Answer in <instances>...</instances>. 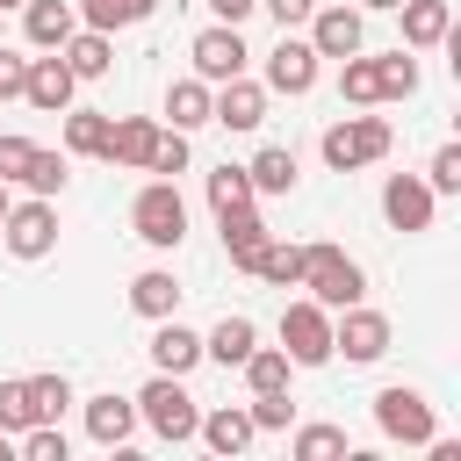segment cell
<instances>
[{
  "instance_id": "obj_1",
  "label": "cell",
  "mask_w": 461,
  "mask_h": 461,
  "mask_svg": "<svg viewBox=\"0 0 461 461\" xmlns=\"http://www.w3.org/2000/svg\"><path fill=\"white\" fill-rule=\"evenodd\" d=\"M295 288H310L324 310H346V303L367 295V267H360L346 245L317 238V245H303V281H295Z\"/></svg>"
},
{
  "instance_id": "obj_2",
  "label": "cell",
  "mask_w": 461,
  "mask_h": 461,
  "mask_svg": "<svg viewBox=\"0 0 461 461\" xmlns=\"http://www.w3.org/2000/svg\"><path fill=\"white\" fill-rule=\"evenodd\" d=\"M130 403H137V425H151L158 439H173V447H180V439H194L202 403L187 396V375H158V367H151V382H144Z\"/></svg>"
},
{
  "instance_id": "obj_3",
  "label": "cell",
  "mask_w": 461,
  "mask_h": 461,
  "mask_svg": "<svg viewBox=\"0 0 461 461\" xmlns=\"http://www.w3.org/2000/svg\"><path fill=\"white\" fill-rule=\"evenodd\" d=\"M389 144H396L389 115H339V122L317 137V151H324V166H331V173L375 166V158H389Z\"/></svg>"
},
{
  "instance_id": "obj_4",
  "label": "cell",
  "mask_w": 461,
  "mask_h": 461,
  "mask_svg": "<svg viewBox=\"0 0 461 461\" xmlns=\"http://www.w3.org/2000/svg\"><path fill=\"white\" fill-rule=\"evenodd\" d=\"M130 230H137L144 245L173 252V245L187 238V202H180V187H173V180H144L137 202H130Z\"/></svg>"
},
{
  "instance_id": "obj_5",
  "label": "cell",
  "mask_w": 461,
  "mask_h": 461,
  "mask_svg": "<svg viewBox=\"0 0 461 461\" xmlns=\"http://www.w3.org/2000/svg\"><path fill=\"white\" fill-rule=\"evenodd\" d=\"M0 245H7V259H50V252H58V202H50V194L7 202V216H0Z\"/></svg>"
},
{
  "instance_id": "obj_6",
  "label": "cell",
  "mask_w": 461,
  "mask_h": 461,
  "mask_svg": "<svg viewBox=\"0 0 461 461\" xmlns=\"http://www.w3.org/2000/svg\"><path fill=\"white\" fill-rule=\"evenodd\" d=\"M281 353H288L295 367H324V360H331V310H324L317 295H295V303L281 310Z\"/></svg>"
},
{
  "instance_id": "obj_7",
  "label": "cell",
  "mask_w": 461,
  "mask_h": 461,
  "mask_svg": "<svg viewBox=\"0 0 461 461\" xmlns=\"http://www.w3.org/2000/svg\"><path fill=\"white\" fill-rule=\"evenodd\" d=\"M375 425H382V439H403V447H425V439L439 432L425 389H411V382H389V389L375 396Z\"/></svg>"
},
{
  "instance_id": "obj_8",
  "label": "cell",
  "mask_w": 461,
  "mask_h": 461,
  "mask_svg": "<svg viewBox=\"0 0 461 461\" xmlns=\"http://www.w3.org/2000/svg\"><path fill=\"white\" fill-rule=\"evenodd\" d=\"M331 353H346L353 367L382 360V353H389V317H382V310H367V303L331 310Z\"/></svg>"
},
{
  "instance_id": "obj_9",
  "label": "cell",
  "mask_w": 461,
  "mask_h": 461,
  "mask_svg": "<svg viewBox=\"0 0 461 461\" xmlns=\"http://www.w3.org/2000/svg\"><path fill=\"white\" fill-rule=\"evenodd\" d=\"M187 58H194V79H238L245 72V36H238V22H209V29H194V43H187Z\"/></svg>"
},
{
  "instance_id": "obj_10",
  "label": "cell",
  "mask_w": 461,
  "mask_h": 461,
  "mask_svg": "<svg viewBox=\"0 0 461 461\" xmlns=\"http://www.w3.org/2000/svg\"><path fill=\"white\" fill-rule=\"evenodd\" d=\"M432 209H439V194L425 187V173H389L382 180V216H389V230H432Z\"/></svg>"
},
{
  "instance_id": "obj_11",
  "label": "cell",
  "mask_w": 461,
  "mask_h": 461,
  "mask_svg": "<svg viewBox=\"0 0 461 461\" xmlns=\"http://www.w3.org/2000/svg\"><path fill=\"white\" fill-rule=\"evenodd\" d=\"M360 43H367V14L360 7H346V0L339 7H310V50L317 58H353Z\"/></svg>"
},
{
  "instance_id": "obj_12",
  "label": "cell",
  "mask_w": 461,
  "mask_h": 461,
  "mask_svg": "<svg viewBox=\"0 0 461 461\" xmlns=\"http://www.w3.org/2000/svg\"><path fill=\"white\" fill-rule=\"evenodd\" d=\"M267 94H310L317 86V50H310V36H288L281 29V43L267 50V79H259Z\"/></svg>"
},
{
  "instance_id": "obj_13",
  "label": "cell",
  "mask_w": 461,
  "mask_h": 461,
  "mask_svg": "<svg viewBox=\"0 0 461 461\" xmlns=\"http://www.w3.org/2000/svg\"><path fill=\"white\" fill-rule=\"evenodd\" d=\"M209 122H223V130H259L267 122V86L259 79H216L209 86Z\"/></svg>"
},
{
  "instance_id": "obj_14",
  "label": "cell",
  "mask_w": 461,
  "mask_h": 461,
  "mask_svg": "<svg viewBox=\"0 0 461 461\" xmlns=\"http://www.w3.org/2000/svg\"><path fill=\"white\" fill-rule=\"evenodd\" d=\"M72 94H79V79H72V65H65L58 50L29 58V79H22V101H29V108H43V115H65V108H72Z\"/></svg>"
},
{
  "instance_id": "obj_15",
  "label": "cell",
  "mask_w": 461,
  "mask_h": 461,
  "mask_svg": "<svg viewBox=\"0 0 461 461\" xmlns=\"http://www.w3.org/2000/svg\"><path fill=\"white\" fill-rule=\"evenodd\" d=\"M194 439H202L209 454H245V447L259 439V425H252V411H245V403H216V411H202V418H194Z\"/></svg>"
},
{
  "instance_id": "obj_16",
  "label": "cell",
  "mask_w": 461,
  "mask_h": 461,
  "mask_svg": "<svg viewBox=\"0 0 461 461\" xmlns=\"http://www.w3.org/2000/svg\"><path fill=\"white\" fill-rule=\"evenodd\" d=\"M216 230H223V252H230V267H238V274H252V259H259V245L274 238V230H267V216H259L252 202H238V209H223V216H216Z\"/></svg>"
},
{
  "instance_id": "obj_17",
  "label": "cell",
  "mask_w": 461,
  "mask_h": 461,
  "mask_svg": "<svg viewBox=\"0 0 461 461\" xmlns=\"http://www.w3.org/2000/svg\"><path fill=\"white\" fill-rule=\"evenodd\" d=\"M403 14V50H439L454 36V0H396Z\"/></svg>"
},
{
  "instance_id": "obj_18",
  "label": "cell",
  "mask_w": 461,
  "mask_h": 461,
  "mask_svg": "<svg viewBox=\"0 0 461 461\" xmlns=\"http://www.w3.org/2000/svg\"><path fill=\"white\" fill-rule=\"evenodd\" d=\"M151 144H158V122H151V115H108V144H101V158H108V166H137V173H144Z\"/></svg>"
},
{
  "instance_id": "obj_19",
  "label": "cell",
  "mask_w": 461,
  "mask_h": 461,
  "mask_svg": "<svg viewBox=\"0 0 461 461\" xmlns=\"http://www.w3.org/2000/svg\"><path fill=\"white\" fill-rule=\"evenodd\" d=\"M194 360H202V331L180 324V317H158V331H151V367H158V375H194Z\"/></svg>"
},
{
  "instance_id": "obj_20",
  "label": "cell",
  "mask_w": 461,
  "mask_h": 461,
  "mask_svg": "<svg viewBox=\"0 0 461 461\" xmlns=\"http://www.w3.org/2000/svg\"><path fill=\"white\" fill-rule=\"evenodd\" d=\"M130 432H137V403L130 396H86V439L94 447H130Z\"/></svg>"
},
{
  "instance_id": "obj_21",
  "label": "cell",
  "mask_w": 461,
  "mask_h": 461,
  "mask_svg": "<svg viewBox=\"0 0 461 461\" xmlns=\"http://www.w3.org/2000/svg\"><path fill=\"white\" fill-rule=\"evenodd\" d=\"M72 29H79V7L72 0H22V36L36 50H58Z\"/></svg>"
},
{
  "instance_id": "obj_22",
  "label": "cell",
  "mask_w": 461,
  "mask_h": 461,
  "mask_svg": "<svg viewBox=\"0 0 461 461\" xmlns=\"http://www.w3.org/2000/svg\"><path fill=\"white\" fill-rule=\"evenodd\" d=\"M58 58L72 65V79H101V72L115 65V36H108V29H86V22H79V29H72V36L58 43Z\"/></svg>"
},
{
  "instance_id": "obj_23",
  "label": "cell",
  "mask_w": 461,
  "mask_h": 461,
  "mask_svg": "<svg viewBox=\"0 0 461 461\" xmlns=\"http://www.w3.org/2000/svg\"><path fill=\"white\" fill-rule=\"evenodd\" d=\"M130 310H137L144 324H158V317H180V281H173L166 267H144V274L130 281Z\"/></svg>"
},
{
  "instance_id": "obj_24",
  "label": "cell",
  "mask_w": 461,
  "mask_h": 461,
  "mask_svg": "<svg viewBox=\"0 0 461 461\" xmlns=\"http://www.w3.org/2000/svg\"><path fill=\"white\" fill-rule=\"evenodd\" d=\"M252 346H259V324L245 310H230V317H216V331H202V360H223V367H238Z\"/></svg>"
},
{
  "instance_id": "obj_25",
  "label": "cell",
  "mask_w": 461,
  "mask_h": 461,
  "mask_svg": "<svg viewBox=\"0 0 461 461\" xmlns=\"http://www.w3.org/2000/svg\"><path fill=\"white\" fill-rule=\"evenodd\" d=\"M245 173H252V194H288L295 187V151L288 144H259L245 158Z\"/></svg>"
},
{
  "instance_id": "obj_26",
  "label": "cell",
  "mask_w": 461,
  "mask_h": 461,
  "mask_svg": "<svg viewBox=\"0 0 461 461\" xmlns=\"http://www.w3.org/2000/svg\"><path fill=\"white\" fill-rule=\"evenodd\" d=\"M238 367H245V389H252V396H274V389H288V375H295V360H288L281 346H252Z\"/></svg>"
},
{
  "instance_id": "obj_27",
  "label": "cell",
  "mask_w": 461,
  "mask_h": 461,
  "mask_svg": "<svg viewBox=\"0 0 461 461\" xmlns=\"http://www.w3.org/2000/svg\"><path fill=\"white\" fill-rule=\"evenodd\" d=\"M339 94H346L353 108H375V101H382V65H375L367 50L339 58Z\"/></svg>"
},
{
  "instance_id": "obj_28",
  "label": "cell",
  "mask_w": 461,
  "mask_h": 461,
  "mask_svg": "<svg viewBox=\"0 0 461 461\" xmlns=\"http://www.w3.org/2000/svg\"><path fill=\"white\" fill-rule=\"evenodd\" d=\"M108 144V115L101 108H65V158H101Z\"/></svg>"
},
{
  "instance_id": "obj_29",
  "label": "cell",
  "mask_w": 461,
  "mask_h": 461,
  "mask_svg": "<svg viewBox=\"0 0 461 461\" xmlns=\"http://www.w3.org/2000/svg\"><path fill=\"white\" fill-rule=\"evenodd\" d=\"M65 180H72V158H65V151H50V144H36V151H29V166H22V187L58 202V194H65Z\"/></svg>"
},
{
  "instance_id": "obj_30",
  "label": "cell",
  "mask_w": 461,
  "mask_h": 461,
  "mask_svg": "<svg viewBox=\"0 0 461 461\" xmlns=\"http://www.w3.org/2000/svg\"><path fill=\"white\" fill-rule=\"evenodd\" d=\"M166 115H173V130H202L209 122V79H173L166 86Z\"/></svg>"
},
{
  "instance_id": "obj_31",
  "label": "cell",
  "mask_w": 461,
  "mask_h": 461,
  "mask_svg": "<svg viewBox=\"0 0 461 461\" xmlns=\"http://www.w3.org/2000/svg\"><path fill=\"white\" fill-rule=\"evenodd\" d=\"M72 7H79V22H86V29H108V36H115V29L144 22L158 0H72Z\"/></svg>"
},
{
  "instance_id": "obj_32",
  "label": "cell",
  "mask_w": 461,
  "mask_h": 461,
  "mask_svg": "<svg viewBox=\"0 0 461 461\" xmlns=\"http://www.w3.org/2000/svg\"><path fill=\"white\" fill-rule=\"evenodd\" d=\"M252 274H259V281H274V288H295V281H303V245L267 238V245H259V259H252Z\"/></svg>"
},
{
  "instance_id": "obj_33",
  "label": "cell",
  "mask_w": 461,
  "mask_h": 461,
  "mask_svg": "<svg viewBox=\"0 0 461 461\" xmlns=\"http://www.w3.org/2000/svg\"><path fill=\"white\" fill-rule=\"evenodd\" d=\"M22 389H29V411L36 418H65L79 396H72V382H65V367L58 375H22Z\"/></svg>"
},
{
  "instance_id": "obj_34",
  "label": "cell",
  "mask_w": 461,
  "mask_h": 461,
  "mask_svg": "<svg viewBox=\"0 0 461 461\" xmlns=\"http://www.w3.org/2000/svg\"><path fill=\"white\" fill-rule=\"evenodd\" d=\"M375 65H382V101H411L418 94V58L411 50H382Z\"/></svg>"
},
{
  "instance_id": "obj_35",
  "label": "cell",
  "mask_w": 461,
  "mask_h": 461,
  "mask_svg": "<svg viewBox=\"0 0 461 461\" xmlns=\"http://www.w3.org/2000/svg\"><path fill=\"white\" fill-rule=\"evenodd\" d=\"M187 158H194V144H187V130H158V144H151V158H144V173H158V180H173V173H187Z\"/></svg>"
},
{
  "instance_id": "obj_36",
  "label": "cell",
  "mask_w": 461,
  "mask_h": 461,
  "mask_svg": "<svg viewBox=\"0 0 461 461\" xmlns=\"http://www.w3.org/2000/svg\"><path fill=\"white\" fill-rule=\"evenodd\" d=\"M238 202H259V194H252V173H245V166H216V173H209V209L223 216V209H238Z\"/></svg>"
},
{
  "instance_id": "obj_37",
  "label": "cell",
  "mask_w": 461,
  "mask_h": 461,
  "mask_svg": "<svg viewBox=\"0 0 461 461\" xmlns=\"http://www.w3.org/2000/svg\"><path fill=\"white\" fill-rule=\"evenodd\" d=\"M295 461H324V454H346V425H295Z\"/></svg>"
},
{
  "instance_id": "obj_38",
  "label": "cell",
  "mask_w": 461,
  "mask_h": 461,
  "mask_svg": "<svg viewBox=\"0 0 461 461\" xmlns=\"http://www.w3.org/2000/svg\"><path fill=\"white\" fill-rule=\"evenodd\" d=\"M425 187H432V194H461V144H439V151H432Z\"/></svg>"
},
{
  "instance_id": "obj_39",
  "label": "cell",
  "mask_w": 461,
  "mask_h": 461,
  "mask_svg": "<svg viewBox=\"0 0 461 461\" xmlns=\"http://www.w3.org/2000/svg\"><path fill=\"white\" fill-rule=\"evenodd\" d=\"M245 411H252V425H259V432H288V418H295V403H288V389H274V396H252Z\"/></svg>"
},
{
  "instance_id": "obj_40",
  "label": "cell",
  "mask_w": 461,
  "mask_h": 461,
  "mask_svg": "<svg viewBox=\"0 0 461 461\" xmlns=\"http://www.w3.org/2000/svg\"><path fill=\"white\" fill-rule=\"evenodd\" d=\"M22 425H36L29 389H22V382H0V432H22Z\"/></svg>"
},
{
  "instance_id": "obj_41",
  "label": "cell",
  "mask_w": 461,
  "mask_h": 461,
  "mask_svg": "<svg viewBox=\"0 0 461 461\" xmlns=\"http://www.w3.org/2000/svg\"><path fill=\"white\" fill-rule=\"evenodd\" d=\"M29 151H36L29 137H14V130H0V180H7V187L22 180V166H29Z\"/></svg>"
},
{
  "instance_id": "obj_42",
  "label": "cell",
  "mask_w": 461,
  "mask_h": 461,
  "mask_svg": "<svg viewBox=\"0 0 461 461\" xmlns=\"http://www.w3.org/2000/svg\"><path fill=\"white\" fill-rule=\"evenodd\" d=\"M22 79H29V58L0 43V101H22Z\"/></svg>"
},
{
  "instance_id": "obj_43",
  "label": "cell",
  "mask_w": 461,
  "mask_h": 461,
  "mask_svg": "<svg viewBox=\"0 0 461 461\" xmlns=\"http://www.w3.org/2000/svg\"><path fill=\"white\" fill-rule=\"evenodd\" d=\"M259 7H267L281 29H295V22H310V7H317V0H259Z\"/></svg>"
},
{
  "instance_id": "obj_44",
  "label": "cell",
  "mask_w": 461,
  "mask_h": 461,
  "mask_svg": "<svg viewBox=\"0 0 461 461\" xmlns=\"http://www.w3.org/2000/svg\"><path fill=\"white\" fill-rule=\"evenodd\" d=\"M202 7H209V14H216V22H245V14H252V7H259V0H202Z\"/></svg>"
},
{
  "instance_id": "obj_45",
  "label": "cell",
  "mask_w": 461,
  "mask_h": 461,
  "mask_svg": "<svg viewBox=\"0 0 461 461\" xmlns=\"http://www.w3.org/2000/svg\"><path fill=\"white\" fill-rule=\"evenodd\" d=\"M7 454H14V432H0V461H7Z\"/></svg>"
},
{
  "instance_id": "obj_46",
  "label": "cell",
  "mask_w": 461,
  "mask_h": 461,
  "mask_svg": "<svg viewBox=\"0 0 461 461\" xmlns=\"http://www.w3.org/2000/svg\"><path fill=\"white\" fill-rule=\"evenodd\" d=\"M7 202H14V194H7V180H0V216H7Z\"/></svg>"
},
{
  "instance_id": "obj_47",
  "label": "cell",
  "mask_w": 461,
  "mask_h": 461,
  "mask_svg": "<svg viewBox=\"0 0 461 461\" xmlns=\"http://www.w3.org/2000/svg\"><path fill=\"white\" fill-rule=\"evenodd\" d=\"M360 7H396V0H360Z\"/></svg>"
},
{
  "instance_id": "obj_48",
  "label": "cell",
  "mask_w": 461,
  "mask_h": 461,
  "mask_svg": "<svg viewBox=\"0 0 461 461\" xmlns=\"http://www.w3.org/2000/svg\"><path fill=\"white\" fill-rule=\"evenodd\" d=\"M7 7H22V0H0V14H7Z\"/></svg>"
}]
</instances>
